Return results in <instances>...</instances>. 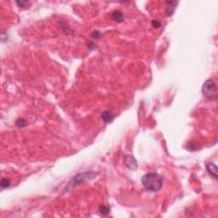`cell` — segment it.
<instances>
[{"label": "cell", "mask_w": 218, "mask_h": 218, "mask_svg": "<svg viewBox=\"0 0 218 218\" xmlns=\"http://www.w3.org/2000/svg\"><path fill=\"white\" fill-rule=\"evenodd\" d=\"M144 188L150 192H158L162 188L163 177L156 172H151L144 175L142 178Z\"/></svg>", "instance_id": "6da1fadb"}, {"label": "cell", "mask_w": 218, "mask_h": 218, "mask_svg": "<svg viewBox=\"0 0 218 218\" xmlns=\"http://www.w3.org/2000/svg\"><path fill=\"white\" fill-rule=\"evenodd\" d=\"M202 92L206 98L216 99L217 97V90L216 83L212 79H208L203 85Z\"/></svg>", "instance_id": "7a4b0ae2"}, {"label": "cell", "mask_w": 218, "mask_h": 218, "mask_svg": "<svg viewBox=\"0 0 218 218\" xmlns=\"http://www.w3.org/2000/svg\"><path fill=\"white\" fill-rule=\"evenodd\" d=\"M95 176H96V173L92 172V171L80 173V174H79V175H77L76 176L73 177V179H72V181L71 183L69 185H72V188H74V187L81 185V184H83L85 182L90 181V180L94 179Z\"/></svg>", "instance_id": "3957f363"}, {"label": "cell", "mask_w": 218, "mask_h": 218, "mask_svg": "<svg viewBox=\"0 0 218 218\" xmlns=\"http://www.w3.org/2000/svg\"><path fill=\"white\" fill-rule=\"evenodd\" d=\"M124 165L127 166L129 169L135 170L137 167V162L133 156H126L124 158Z\"/></svg>", "instance_id": "277c9868"}, {"label": "cell", "mask_w": 218, "mask_h": 218, "mask_svg": "<svg viewBox=\"0 0 218 218\" xmlns=\"http://www.w3.org/2000/svg\"><path fill=\"white\" fill-rule=\"evenodd\" d=\"M207 171L210 175L214 176L215 178H217V167L214 163H208L206 164Z\"/></svg>", "instance_id": "5b68a950"}, {"label": "cell", "mask_w": 218, "mask_h": 218, "mask_svg": "<svg viewBox=\"0 0 218 218\" xmlns=\"http://www.w3.org/2000/svg\"><path fill=\"white\" fill-rule=\"evenodd\" d=\"M101 119L104 121L105 123H110L112 122L114 119V115L111 112L108 111H105L101 114Z\"/></svg>", "instance_id": "8992f818"}, {"label": "cell", "mask_w": 218, "mask_h": 218, "mask_svg": "<svg viewBox=\"0 0 218 218\" xmlns=\"http://www.w3.org/2000/svg\"><path fill=\"white\" fill-rule=\"evenodd\" d=\"M168 6H167V9H166V13L168 15H171V14L174 13V11L175 10V6L178 5L177 2H167Z\"/></svg>", "instance_id": "52a82bcc"}, {"label": "cell", "mask_w": 218, "mask_h": 218, "mask_svg": "<svg viewBox=\"0 0 218 218\" xmlns=\"http://www.w3.org/2000/svg\"><path fill=\"white\" fill-rule=\"evenodd\" d=\"M112 18L115 21H118V22H121L123 20V13L119 10H116L114 11L113 14H112Z\"/></svg>", "instance_id": "ba28073f"}, {"label": "cell", "mask_w": 218, "mask_h": 218, "mask_svg": "<svg viewBox=\"0 0 218 218\" xmlns=\"http://www.w3.org/2000/svg\"><path fill=\"white\" fill-rule=\"evenodd\" d=\"M10 186V180L9 178H4L1 181V187L2 188H7Z\"/></svg>", "instance_id": "9c48e42d"}, {"label": "cell", "mask_w": 218, "mask_h": 218, "mask_svg": "<svg viewBox=\"0 0 218 218\" xmlns=\"http://www.w3.org/2000/svg\"><path fill=\"white\" fill-rule=\"evenodd\" d=\"M100 211H101V214L106 215V214H107L110 212V208L107 207V206L102 205V206H101V207H100Z\"/></svg>", "instance_id": "30bf717a"}, {"label": "cell", "mask_w": 218, "mask_h": 218, "mask_svg": "<svg viewBox=\"0 0 218 218\" xmlns=\"http://www.w3.org/2000/svg\"><path fill=\"white\" fill-rule=\"evenodd\" d=\"M16 4L19 7H21V8H24V7H27V5H29V2H27V1H16Z\"/></svg>", "instance_id": "8fae6325"}, {"label": "cell", "mask_w": 218, "mask_h": 218, "mask_svg": "<svg viewBox=\"0 0 218 218\" xmlns=\"http://www.w3.org/2000/svg\"><path fill=\"white\" fill-rule=\"evenodd\" d=\"M152 24L153 25V27H160V25H161V22H160L159 21L153 20V21H152Z\"/></svg>", "instance_id": "7c38bea8"}]
</instances>
